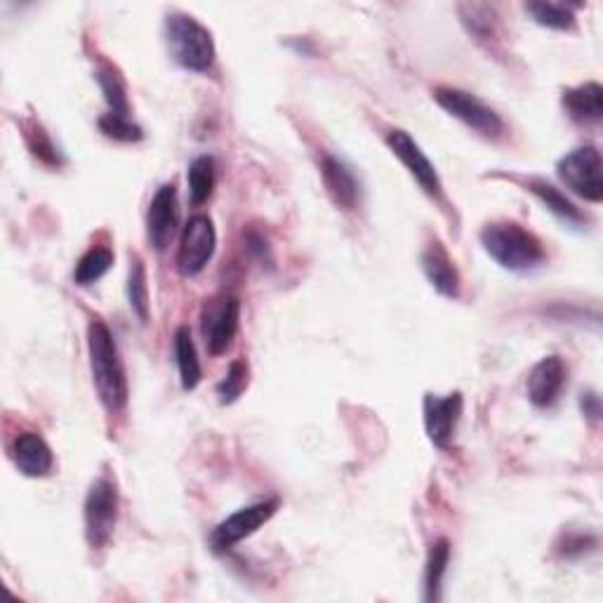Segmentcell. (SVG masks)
Wrapping results in <instances>:
<instances>
[{
    "label": "cell",
    "mask_w": 603,
    "mask_h": 603,
    "mask_svg": "<svg viewBox=\"0 0 603 603\" xmlns=\"http://www.w3.org/2000/svg\"><path fill=\"white\" fill-rule=\"evenodd\" d=\"M88 354L99 401L107 413H121L128 404V377L119 344L102 318H92L88 324Z\"/></svg>",
    "instance_id": "obj_1"
},
{
    "label": "cell",
    "mask_w": 603,
    "mask_h": 603,
    "mask_svg": "<svg viewBox=\"0 0 603 603\" xmlns=\"http://www.w3.org/2000/svg\"><path fill=\"white\" fill-rule=\"evenodd\" d=\"M481 245L502 270L514 274L535 272L545 264L542 241L516 222H493L481 229Z\"/></svg>",
    "instance_id": "obj_2"
},
{
    "label": "cell",
    "mask_w": 603,
    "mask_h": 603,
    "mask_svg": "<svg viewBox=\"0 0 603 603\" xmlns=\"http://www.w3.org/2000/svg\"><path fill=\"white\" fill-rule=\"evenodd\" d=\"M165 43L171 57L182 69L194 74H206L215 64V41L212 33L198 24L191 14L173 12L165 20Z\"/></svg>",
    "instance_id": "obj_3"
},
{
    "label": "cell",
    "mask_w": 603,
    "mask_h": 603,
    "mask_svg": "<svg viewBox=\"0 0 603 603\" xmlns=\"http://www.w3.org/2000/svg\"><path fill=\"white\" fill-rule=\"evenodd\" d=\"M83 518H86V540L92 549L105 547L119 522V485L111 474L97 476L86 495L83 505Z\"/></svg>",
    "instance_id": "obj_4"
},
{
    "label": "cell",
    "mask_w": 603,
    "mask_h": 603,
    "mask_svg": "<svg viewBox=\"0 0 603 603\" xmlns=\"http://www.w3.org/2000/svg\"><path fill=\"white\" fill-rule=\"evenodd\" d=\"M434 99H437L439 107L448 111L452 119H458L469 130H474L476 135L485 140H500L505 135V123H502L497 111L483 105L476 95L464 92L460 88L441 86L434 90Z\"/></svg>",
    "instance_id": "obj_5"
},
{
    "label": "cell",
    "mask_w": 603,
    "mask_h": 603,
    "mask_svg": "<svg viewBox=\"0 0 603 603\" xmlns=\"http://www.w3.org/2000/svg\"><path fill=\"white\" fill-rule=\"evenodd\" d=\"M603 163L594 146H578L557 163V175L575 196L601 204L603 200Z\"/></svg>",
    "instance_id": "obj_6"
},
{
    "label": "cell",
    "mask_w": 603,
    "mask_h": 603,
    "mask_svg": "<svg viewBox=\"0 0 603 603\" xmlns=\"http://www.w3.org/2000/svg\"><path fill=\"white\" fill-rule=\"evenodd\" d=\"M217 233L210 217L194 215L182 231V241L177 248V272L182 276H198L206 270L215 255Z\"/></svg>",
    "instance_id": "obj_7"
},
{
    "label": "cell",
    "mask_w": 603,
    "mask_h": 603,
    "mask_svg": "<svg viewBox=\"0 0 603 603\" xmlns=\"http://www.w3.org/2000/svg\"><path fill=\"white\" fill-rule=\"evenodd\" d=\"M241 302L233 295H222L210 299L200 314V330L212 357H220L231 347L239 332Z\"/></svg>",
    "instance_id": "obj_8"
},
{
    "label": "cell",
    "mask_w": 603,
    "mask_h": 603,
    "mask_svg": "<svg viewBox=\"0 0 603 603\" xmlns=\"http://www.w3.org/2000/svg\"><path fill=\"white\" fill-rule=\"evenodd\" d=\"M276 509H278V500H262V502H255V505H248V507H241L239 512H233L210 533L212 551L222 555V551H229L233 545L250 538V535L257 533L266 522H270V518L276 514Z\"/></svg>",
    "instance_id": "obj_9"
},
{
    "label": "cell",
    "mask_w": 603,
    "mask_h": 603,
    "mask_svg": "<svg viewBox=\"0 0 603 603\" xmlns=\"http://www.w3.org/2000/svg\"><path fill=\"white\" fill-rule=\"evenodd\" d=\"M387 146L392 149V154L404 163L410 177L420 184V189L431 196V198H441L443 194V184L437 173V167L427 158L425 151L420 149L406 130H392L387 135Z\"/></svg>",
    "instance_id": "obj_10"
},
{
    "label": "cell",
    "mask_w": 603,
    "mask_h": 603,
    "mask_svg": "<svg viewBox=\"0 0 603 603\" xmlns=\"http://www.w3.org/2000/svg\"><path fill=\"white\" fill-rule=\"evenodd\" d=\"M423 413L429 441L441 450H448L452 446V437H456V429L462 417V394H427Z\"/></svg>",
    "instance_id": "obj_11"
},
{
    "label": "cell",
    "mask_w": 603,
    "mask_h": 603,
    "mask_svg": "<svg viewBox=\"0 0 603 603\" xmlns=\"http://www.w3.org/2000/svg\"><path fill=\"white\" fill-rule=\"evenodd\" d=\"M179 224V208H177V189L175 184H163L154 194L146 212V237L154 245L156 253H163L173 243Z\"/></svg>",
    "instance_id": "obj_12"
},
{
    "label": "cell",
    "mask_w": 603,
    "mask_h": 603,
    "mask_svg": "<svg viewBox=\"0 0 603 603\" xmlns=\"http://www.w3.org/2000/svg\"><path fill=\"white\" fill-rule=\"evenodd\" d=\"M321 177L330 200L342 210H357L361 200V182L357 173L335 154H324Z\"/></svg>",
    "instance_id": "obj_13"
},
{
    "label": "cell",
    "mask_w": 603,
    "mask_h": 603,
    "mask_svg": "<svg viewBox=\"0 0 603 603\" xmlns=\"http://www.w3.org/2000/svg\"><path fill=\"white\" fill-rule=\"evenodd\" d=\"M12 460L14 467L29 479H41L53 472L55 456L53 448L36 431H24L17 437L12 446Z\"/></svg>",
    "instance_id": "obj_14"
},
{
    "label": "cell",
    "mask_w": 603,
    "mask_h": 603,
    "mask_svg": "<svg viewBox=\"0 0 603 603\" xmlns=\"http://www.w3.org/2000/svg\"><path fill=\"white\" fill-rule=\"evenodd\" d=\"M566 382V368L559 357H545L533 365L528 375V398L533 406L547 408L559 398Z\"/></svg>",
    "instance_id": "obj_15"
},
{
    "label": "cell",
    "mask_w": 603,
    "mask_h": 603,
    "mask_svg": "<svg viewBox=\"0 0 603 603\" xmlns=\"http://www.w3.org/2000/svg\"><path fill=\"white\" fill-rule=\"evenodd\" d=\"M420 264H423V272H425L427 281L443 297H450V299L460 297L462 281H460V274H458V266H456V262L450 260V255L446 253V248L439 241H431L423 250Z\"/></svg>",
    "instance_id": "obj_16"
},
{
    "label": "cell",
    "mask_w": 603,
    "mask_h": 603,
    "mask_svg": "<svg viewBox=\"0 0 603 603\" xmlns=\"http://www.w3.org/2000/svg\"><path fill=\"white\" fill-rule=\"evenodd\" d=\"M563 109L578 123H599L603 116V90L599 83H584V86L566 90Z\"/></svg>",
    "instance_id": "obj_17"
},
{
    "label": "cell",
    "mask_w": 603,
    "mask_h": 603,
    "mask_svg": "<svg viewBox=\"0 0 603 603\" xmlns=\"http://www.w3.org/2000/svg\"><path fill=\"white\" fill-rule=\"evenodd\" d=\"M526 187L533 196H538L542 200V206L551 212L557 215L559 220L568 222V224H582L584 217L582 212L575 208V204L571 198H568L563 191H559L555 184H549L540 177H528L526 179Z\"/></svg>",
    "instance_id": "obj_18"
},
{
    "label": "cell",
    "mask_w": 603,
    "mask_h": 603,
    "mask_svg": "<svg viewBox=\"0 0 603 603\" xmlns=\"http://www.w3.org/2000/svg\"><path fill=\"white\" fill-rule=\"evenodd\" d=\"M175 359L179 368V382L182 390H196L200 377H204V371H200V361H198V351L191 340V332L187 326L177 328L175 332Z\"/></svg>",
    "instance_id": "obj_19"
},
{
    "label": "cell",
    "mask_w": 603,
    "mask_h": 603,
    "mask_svg": "<svg viewBox=\"0 0 603 603\" xmlns=\"http://www.w3.org/2000/svg\"><path fill=\"white\" fill-rule=\"evenodd\" d=\"M450 563V542L437 540L429 549V559L425 566V601H439L443 578Z\"/></svg>",
    "instance_id": "obj_20"
},
{
    "label": "cell",
    "mask_w": 603,
    "mask_h": 603,
    "mask_svg": "<svg viewBox=\"0 0 603 603\" xmlns=\"http://www.w3.org/2000/svg\"><path fill=\"white\" fill-rule=\"evenodd\" d=\"M95 78L99 83V88H102V95L107 99L109 113L116 116H130V102H128V88L125 80L119 76V72L113 69L111 64H102L95 72Z\"/></svg>",
    "instance_id": "obj_21"
},
{
    "label": "cell",
    "mask_w": 603,
    "mask_h": 603,
    "mask_svg": "<svg viewBox=\"0 0 603 603\" xmlns=\"http://www.w3.org/2000/svg\"><path fill=\"white\" fill-rule=\"evenodd\" d=\"M189 198L194 206H204L215 189V161L210 156H198L191 161L189 173Z\"/></svg>",
    "instance_id": "obj_22"
},
{
    "label": "cell",
    "mask_w": 603,
    "mask_h": 603,
    "mask_svg": "<svg viewBox=\"0 0 603 603\" xmlns=\"http://www.w3.org/2000/svg\"><path fill=\"white\" fill-rule=\"evenodd\" d=\"M113 264V253L109 248H90L86 255H83L76 264L74 281L78 286H92L99 278H102Z\"/></svg>",
    "instance_id": "obj_23"
},
{
    "label": "cell",
    "mask_w": 603,
    "mask_h": 603,
    "mask_svg": "<svg viewBox=\"0 0 603 603\" xmlns=\"http://www.w3.org/2000/svg\"><path fill=\"white\" fill-rule=\"evenodd\" d=\"M526 12L540 26L557 29V31L575 29V12H573L571 6H563V3H528Z\"/></svg>",
    "instance_id": "obj_24"
},
{
    "label": "cell",
    "mask_w": 603,
    "mask_h": 603,
    "mask_svg": "<svg viewBox=\"0 0 603 603\" xmlns=\"http://www.w3.org/2000/svg\"><path fill=\"white\" fill-rule=\"evenodd\" d=\"M128 302L130 309L138 314L142 324H149V286H146V272L140 257L130 262L128 274Z\"/></svg>",
    "instance_id": "obj_25"
},
{
    "label": "cell",
    "mask_w": 603,
    "mask_h": 603,
    "mask_svg": "<svg viewBox=\"0 0 603 603\" xmlns=\"http://www.w3.org/2000/svg\"><path fill=\"white\" fill-rule=\"evenodd\" d=\"M99 130L116 142H140L144 138L142 128L130 116H116L109 111L99 119Z\"/></svg>",
    "instance_id": "obj_26"
},
{
    "label": "cell",
    "mask_w": 603,
    "mask_h": 603,
    "mask_svg": "<svg viewBox=\"0 0 603 603\" xmlns=\"http://www.w3.org/2000/svg\"><path fill=\"white\" fill-rule=\"evenodd\" d=\"M462 24L476 39H489L495 31V10L491 6H460Z\"/></svg>",
    "instance_id": "obj_27"
},
{
    "label": "cell",
    "mask_w": 603,
    "mask_h": 603,
    "mask_svg": "<svg viewBox=\"0 0 603 603\" xmlns=\"http://www.w3.org/2000/svg\"><path fill=\"white\" fill-rule=\"evenodd\" d=\"M245 384H248V365L243 361H233L229 365L224 380L217 384V396H220L222 404H233V401L243 394Z\"/></svg>",
    "instance_id": "obj_28"
},
{
    "label": "cell",
    "mask_w": 603,
    "mask_h": 603,
    "mask_svg": "<svg viewBox=\"0 0 603 603\" xmlns=\"http://www.w3.org/2000/svg\"><path fill=\"white\" fill-rule=\"evenodd\" d=\"M26 142H29V149L33 151V156H39L43 163L47 165H62V154H59V149L53 144V140L47 138V132L33 123L31 128H26Z\"/></svg>",
    "instance_id": "obj_29"
},
{
    "label": "cell",
    "mask_w": 603,
    "mask_h": 603,
    "mask_svg": "<svg viewBox=\"0 0 603 603\" xmlns=\"http://www.w3.org/2000/svg\"><path fill=\"white\" fill-rule=\"evenodd\" d=\"M245 243H248V253L253 255V257H255L262 266L274 262V260H272V248H270V241H266V239L262 237V233H257V231H250V233H248V239H245Z\"/></svg>",
    "instance_id": "obj_30"
},
{
    "label": "cell",
    "mask_w": 603,
    "mask_h": 603,
    "mask_svg": "<svg viewBox=\"0 0 603 603\" xmlns=\"http://www.w3.org/2000/svg\"><path fill=\"white\" fill-rule=\"evenodd\" d=\"M582 410L588 417H592V420L596 423L599 420V415H601V404H599V396L594 392H588V394H582Z\"/></svg>",
    "instance_id": "obj_31"
}]
</instances>
